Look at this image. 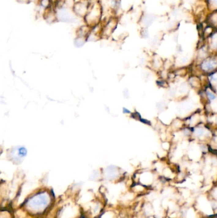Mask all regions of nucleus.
Returning a JSON list of instances; mask_svg holds the SVG:
<instances>
[{
	"label": "nucleus",
	"mask_w": 217,
	"mask_h": 218,
	"mask_svg": "<svg viewBox=\"0 0 217 218\" xmlns=\"http://www.w3.org/2000/svg\"><path fill=\"white\" fill-rule=\"evenodd\" d=\"M101 16V9L100 5L95 3L88 9L85 14V21L88 25L93 26L97 25Z\"/></svg>",
	"instance_id": "f257e3e1"
},
{
	"label": "nucleus",
	"mask_w": 217,
	"mask_h": 218,
	"mask_svg": "<svg viewBox=\"0 0 217 218\" xmlns=\"http://www.w3.org/2000/svg\"><path fill=\"white\" fill-rule=\"evenodd\" d=\"M49 198L45 193L37 194L34 197L32 198L29 202L28 203L30 207H32V209L42 210L48 204H49Z\"/></svg>",
	"instance_id": "f03ea898"
},
{
	"label": "nucleus",
	"mask_w": 217,
	"mask_h": 218,
	"mask_svg": "<svg viewBox=\"0 0 217 218\" xmlns=\"http://www.w3.org/2000/svg\"><path fill=\"white\" fill-rule=\"evenodd\" d=\"M211 3L213 5H217V0H211Z\"/></svg>",
	"instance_id": "7ed1b4c3"
},
{
	"label": "nucleus",
	"mask_w": 217,
	"mask_h": 218,
	"mask_svg": "<svg viewBox=\"0 0 217 218\" xmlns=\"http://www.w3.org/2000/svg\"><path fill=\"white\" fill-rule=\"evenodd\" d=\"M213 218H217V217H213Z\"/></svg>",
	"instance_id": "20e7f679"
}]
</instances>
